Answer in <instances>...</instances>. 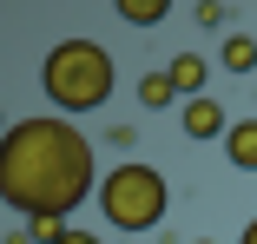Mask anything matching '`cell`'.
Here are the masks:
<instances>
[{
  "label": "cell",
  "instance_id": "14",
  "mask_svg": "<svg viewBox=\"0 0 257 244\" xmlns=\"http://www.w3.org/2000/svg\"><path fill=\"white\" fill-rule=\"evenodd\" d=\"M191 244H211V237H191Z\"/></svg>",
  "mask_w": 257,
  "mask_h": 244
},
{
  "label": "cell",
  "instance_id": "6",
  "mask_svg": "<svg viewBox=\"0 0 257 244\" xmlns=\"http://www.w3.org/2000/svg\"><path fill=\"white\" fill-rule=\"evenodd\" d=\"M165 73H172V86L185 92V99H204V60H198V53H178Z\"/></svg>",
  "mask_w": 257,
  "mask_h": 244
},
{
  "label": "cell",
  "instance_id": "9",
  "mask_svg": "<svg viewBox=\"0 0 257 244\" xmlns=\"http://www.w3.org/2000/svg\"><path fill=\"white\" fill-rule=\"evenodd\" d=\"M172 99H178L172 73H145V79H139V106H152V112H159V106H172Z\"/></svg>",
  "mask_w": 257,
  "mask_h": 244
},
{
  "label": "cell",
  "instance_id": "10",
  "mask_svg": "<svg viewBox=\"0 0 257 244\" xmlns=\"http://www.w3.org/2000/svg\"><path fill=\"white\" fill-rule=\"evenodd\" d=\"M66 231H73V224H66V218H33V237H40V244H60V237H66Z\"/></svg>",
  "mask_w": 257,
  "mask_h": 244
},
{
  "label": "cell",
  "instance_id": "15",
  "mask_svg": "<svg viewBox=\"0 0 257 244\" xmlns=\"http://www.w3.org/2000/svg\"><path fill=\"white\" fill-rule=\"evenodd\" d=\"M125 244H139V237H125Z\"/></svg>",
  "mask_w": 257,
  "mask_h": 244
},
{
  "label": "cell",
  "instance_id": "11",
  "mask_svg": "<svg viewBox=\"0 0 257 244\" xmlns=\"http://www.w3.org/2000/svg\"><path fill=\"white\" fill-rule=\"evenodd\" d=\"M198 27H224V0H198Z\"/></svg>",
  "mask_w": 257,
  "mask_h": 244
},
{
  "label": "cell",
  "instance_id": "3",
  "mask_svg": "<svg viewBox=\"0 0 257 244\" xmlns=\"http://www.w3.org/2000/svg\"><path fill=\"white\" fill-rule=\"evenodd\" d=\"M99 211H106V224H112V231L145 237L152 224H165V211H172V185H165V172H159V165L119 159L106 178H99Z\"/></svg>",
  "mask_w": 257,
  "mask_h": 244
},
{
  "label": "cell",
  "instance_id": "12",
  "mask_svg": "<svg viewBox=\"0 0 257 244\" xmlns=\"http://www.w3.org/2000/svg\"><path fill=\"white\" fill-rule=\"evenodd\" d=\"M60 244H99V231H79V224H73V231H66Z\"/></svg>",
  "mask_w": 257,
  "mask_h": 244
},
{
  "label": "cell",
  "instance_id": "5",
  "mask_svg": "<svg viewBox=\"0 0 257 244\" xmlns=\"http://www.w3.org/2000/svg\"><path fill=\"white\" fill-rule=\"evenodd\" d=\"M224 159H231L237 172H257V119H237V126L224 132Z\"/></svg>",
  "mask_w": 257,
  "mask_h": 244
},
{
  "label": "cell",
  "instance_id": "7",
  "mask_svg": "<svg viewBox=\"0 0 257 244\" xmlns=\"http://www.w3.org/2000/svg\"><path fill=\"white\" fill-rule=\"evenodd\" d=\"M112 7H119L125 27H159V20L172 14V0H112Z\"/></svg>",
  "mask_w": 257,
  "mask_h": 244
},
{
  "label": "cell",
  "instance_id": "4",
  "mask_svg": "<svg viewBox=\"0 0 257 244\" xmlns=\"http://www.w3.org/2000/svg\"><path fill=\"white\" fill-rule=\"evenodd\" d=\"M237 119H224V106L211 99V92H204V99H185V132L191 139H224Z\"/></svg>",
  "mask_w": 257,
  "mask_h": 244
},
{
  "label": "cell",
  "instance_id": "1",
  "mask_svg": "<svg viewBox=\"0 0 257 244\" xmlns=\"http://www.w3.org/2000/svg\"><path fill=\"white\" fill-rule=\"evenodd\" d=\"M99 178L92 139L73 119H20L0 139V198L27 218H66Z\"/></svg>",
  "mask_w": 257,
  "mask_h": 244
},
{
  "label": "cell",
  "instance_id": "13",
  "mask_svg": "<svg viewBox=\"0 0 257 244\" xmlns=\"http://www.w3.org/2000/svg\"><path fill=\"white\" fill-rule=\"evenodd\" d=\"M237 244H257V218H250V224H244V237H237Z\"/></svg>",
  "mask_w": 257,
  "mask_h": 244
},
{
  "label": "cell",
  "instance_id": "8",
  "mask_svg": "<svg viewBox=\"0 0 257 244\" xmlns=\"http://www.w3.org/2000/svg\"><path fill=\"white\" fill-rule=\"evenodd\" d=\"M218 60H224V73H250V66H257V40H250V33H231Z\"/></svg>",
  "mask_w": 257,
  "mask_h": 244
},
{
  "label": "cell",
  "instance_id": "2",
  "mask_svg": "<svg viewBox=\"0 0 257 244\" xmlns=\"http://www.w3.org/2000/svg\"><path fill=\"white\" fill-rule=\"evenodd\" d=\"M40 86H46V99L60 112H99L112 99L119 73H112V53L99 40H60L46 53V66H40Z\"/></svg>",
  "mask_w": 257,
  "mask_h": 244
}]
</instances>
